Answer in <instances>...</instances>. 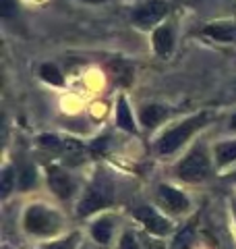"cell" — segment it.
Listing matches in <instances>:
<instances>
[{"label": "cell", "mask_w": 236, "mask_h": 249, "mask_svg": "<svg viewBox=\"0 0 236 249\" xmlns=\"http://www.w3.org/2000/svg\"><path fill=\"white\" fill-rule=\"evenodd\" d=\"M207 123V112H201V114H195L191 119H186L185 123H180L178 127H174L172 131H168L166 135H162V139L157 142V152L160 154H172L180 147L188 137H191L197 129H201L203 124Z\"/></svg>", "instance_id": "obj_1"}, {"label": "cell", "mask_w": 236, "mask_h": 249, "mask_svg": "<svg viewBox=\"0 0 236 249\" xmlns=\"http://www.w3.org/2000/svg\"><path fill=\"white\" fill-rule=\"evenodd\" d=\"M112 201V183L106 178V175L98 173L93 183L89 185L85 197L79 201V216H89L91 212H96L100 208H106Z\"/></svg>", "instance_id": "obj_2"}, {"label": "cell", "mask_w": 236, "mask_h": 249, "mask_svg": "<svg viewBox=\"0 0 236 249\" xmlns=\"http://www.w3.org/2000/svg\"><path fill=\"white\" fill-rule=\"evenodd\" d=\"M60 227L58 216L52 210L44 208V206H29L25 212V231L31 235H39V237H48L54 235Z\"/></svg>", "instance_id": "obj_3"}, {"label": "cell", "mask_w": 236, "mask_h": 249, "mask_svg": "<svg viewBox=\"0 0 236 249\" xmlns=\"http://www.w3.org/2000/svg\"><path fill=\"white\" fill-rule=\"evenodd\" d=\"M178 178H183L186 183H199L209 175V160L203 147H195L193 152H188L186 158L180 162L176 168Z\"/></svg>", "instance_id": "obj_4"}, {"label": "cell", "mask_w": 236, "mask_h": 249, "mask_svg": "<svg viewBox=\"0 0 236 249\" xmlns=\"http://www.w3.org/2000/svg\"><path fill=\"white\" fill-rule=\"evenodd\" d=\"M166 15H168V4L164 0H149V2L137 9V13L133 15V21H135L137 27L147 29L155 25V23H160Z\"/></svg>", "instance_id": "obj_5"}, {"label": "cell", "mask_w": 236, "mask_h": 249, "mask_svg": "<svg viewBox=\"0 0 236 249\" xmlns=\"http://www.w3.org/2000/svg\"><path fill=\"white\" fill-rule=\"evenodd\" d=\"M157 199H160V204L168 210L172 214H180L188 210V199L185 193H180L178 189L170 185H160L157 187Z\"/></svg>", "instance_id": "obj_6"}, {"label": "cell", "mask_w": 236, "mask_h": 249, "mask_svg": "<svg viewBox=\"0 0 236 249\" xmlns=\"http://www.w3.org/2000/svg\"><path fill=\"white\" fill-rule=\"evenodd\" d=\"M133 216H135L149 232H153V235H166V232L170 231V222L164 216L157 214L153 208H147V206L137 208Z\"/></svg>", "instance_id": "obj_7"}, {"label": "cell", "mask_w": 236, "mask_h": 249, "mask_svg": "<svg viewBox=\"0 0 236 249\" xmlns=\"http://www.w3.org/2000/svg\"><path fill=\"white\" fill-rule=\"evenodd\" d=\"M48 183L52 187V191L56 193L60 199H68L73 196L75 185L70 181V177L60 166H48Z\"/></svg>", "instance_id": "obj_8"}, {"label": "cell", "mask_w": 236, "mask_h": 249, "mask_svg": "<svg viewBox=\"0 0 236 249\" xmlns=\"http://www.w3.org/2000/svg\"><path fill=\"white\" fill-rule=\"evenodd\" d=\"M203 34L216 42H236V23L234 21H218L209 23Z\"/></svg>", "instance_id": "obj_9"}, {"label": "cell", "mask_w": 236, "mask_h": 249, "mask_svg": "<svg viewBox=\"0 0 236 249\" xmlns=\"http://www.w3.org/2000/svg\"><path fill=\"white\" fill-rule=\"evenodd\" d=\"M172 46H174V34L168 25L164 27H157L155 34H153V48L160 56H168L172 52Z\"/></svg>", "instance_id": "obj_10"}, {"label": "cell", "mask_w": 236, "mask_h": 249, "mask_svg": "<svg viewBox=\"0 0 236 249\" xmlns=\"http://www.w3.org/2000/svg\"><path fill=\"white\" fill-rule=\"evenodd\" d=\"M108 69H110V73H112V77H114L116 83H120V85H131L133 73H135V67H133L131 62L122 60V58H116V60L110 62Z\"/></svg>", "instance_id": "obj_11"}, {"label": "cell", "mask_w": 236, "mask_h": 249, "mask_svg": "<svg viewBox=\"0 0 236 249\" xmlns=\"http://www.w3.org/2000/svg\"><path fill=\"white\" fill-rule=\"evenodd\" d=\"M168 116V108L164 106H157V104H149V106H143L139 112V119H141V124L147 129L155 127L160 121H164Z\"/></svg>", "instance_id": "obj_12"}, {"label": "cell", "mask_w": 236, "mask_h": 249, "mask_svg": "<svg viewBox=\"0 0 236 249\" xmlns=\"http://www.w3.org/2000/svg\"><path fill=\"white\" fill-rule=\"evenodd\" d=\"M116 124L124 131H129V133H135L137 127H135V121H133V114L129 110V104L127 100L120 98L118 100V108H116Z\"/></svg>", "instance_id": "obj_13"}, {"label": "cell", "mask_w": 236, "mask_h": 249, "mask_svg": "<svg viewBox=\"0 0 236 249\" xmlns=\"http://www.w3.org/2000/svg\"><path fill=\"white\" fill-rule=\"evenodd\" d=\"M91 235H93V239H96L98 243L106 245L110 241V237H112V220H110V218H100V220L93 224Z\"/></svg>", "instance_id": "obj_14"}, {"label": "cell", "mask_w": 236, "mask_h": 249, "mask_svg": "<svg viewBox=\"0 0 236 249\" xmlns=\"http://www.w3.org/2000/svg\"><path fill=\"white\" fill-rule=\"evenodd\" d=\"M193 241H195V227L188 224V227H185L174 237V241H172V249H191Z\"/></svg>", "instance_id": "obj_15"}, {"label": "cell", "mask_w": 236, "mask_h": 249, "mask_svg": "<svg viewBox=\"0 0 236 249\" xmlns=\"http://www.w3.org/2000/svg\"><path fill=\"white\" fill-rule=\"evenodd\" d=\"M216 156H218V162L219 164H230L232 160H236V142H226V143H219L216 147Z\"/></svg>", "instance_id": "obj_16"}, {"label": "cell", "mask_w": 236, "mask_h": 249, "mask_svg": "<svg viewBox=\"0 0 236 249\" xmlns=\"http://www.w3.org/2000/svg\"><path fill=\"white\" fill-rule=\"evenodd\" d=\"M37 183V175H35V168L34 166H23L21 168V173H19V189H23V191H27V189H31Z\"/></svg>", "instance_id": "obj_17"}, {"label": "cell", "mask_w": 236, "mask_h": 249, "mask_svg": "<svg viewBox=\"0 0 236 249\" xmlns=\"http://www.w3.org/2000/svg\"><path fill=\"white\" fill-rule=\"evenodd\" d=\"M39 75H42L44 81H48L52 85H62V75L60 71L54 65H50V62H46V65H42V69H39Z\"/></svg>", "instance_id": "obj_18"}, {"label": "cell", "mask_w": 236, "mask_h": 249, "mask_svg": "<svg viewBox=\"0 0 236 249\" xmlns=\"http://www.w3.org/2000/svg\"><path fill=\"white\" fill-rule=\"evenodd\" d=\"M39 145L46 147V150H52V152H65V142H60L56 135H42L37 139Z\"/></svg>", "instance_id": "obj_19"}, {"label": "cell", "mask_w": 236, "mask_h": 249, "mask_svg": "<svg viewBox=\"0 0 236 249\" xmlns=\"http://www.w3.org/2000/svg\"><path fill=\"white\" fill-rule=\"evenodd\" d=\"M13 168L11 166H6L4 170H2V185H0V191H2V197H6L11 193V189H13Z\"/></svg>", "instance_id": "obj_20"}, {"label": "cell", "mask_w": 236, "mask_h": 249, "mask_svg": "<svg viewBox=\"0 0 236 249\" xmlns=\"http://www.w3.org/2000/svg\"><path fill=\"white\" fill-rule=\"evenodd\" d=\"M120 249H139L137 245V239L133 232H124L122 239H120Z\"/></svg>", "instance_id": "obj_21"}, {"label": "cell", "mask_w": 236, "mask_h": 249, "mask_svg": "<svg viewBox=\"0 0 236 249\" xmlns=\"http://www.w3.org/2000/svg\"><path fill=\"white\" fill-rule=\"evenodd\" d=\"M0 9H2V17H11V13H13V9H15L13 0H2Z\"/></svg>", "instance_id": "obj_22"}, {"label": "cell", "mask_w": 236, "mask_h": 249, "mask_svg": "<svg viewBox=\"0 0 236 249\" xmlns=\"http://www.w3.org/2000/svg\"><path fill=\"white\" fill-rule=\"evenodd\" d=\"M230 129H236V114H234L232 119H230Z\"/></svg>", "instance_id": "obj_23"}, {"label": "cell", "mask_w": 236, "mask_h": 249, "mask_svg": "<svg viewBox=\"0 0 236 249\" xmlns=\"http://www.w3.org/2000/svg\"><path fill=\"white\" fill-rule=\"evenodd\" d=\"M83 2H91V4H100V2H106V0H83Z\"/></svg>", "instance_id": "obj_24"}, {"label": "cell", "mask_w": 236, "mask_h": 249, "mask_svg": "<svg viewBox=\"0 0 236 249\" xmlns=\"http://www.w3.org/2000/svg\"><path fill=\"white\" fill-rule=\"evenodd\" d=\"M234 178H236V173H234Z\"/></svg>", "instance_id": "obj_25"}]
</instances>
